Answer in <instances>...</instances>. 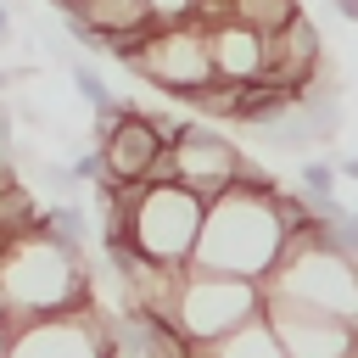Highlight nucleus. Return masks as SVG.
Masks as SVG:
<instances>
[{
	"instance_id": "obj_8",
	"label": "nucleus",
	"mask_w": 358,
	"mask_h": 358,
	"mask_svg": "<svg viewBox=\"0 0 358 358\" xmlns=\"http://www.w3.org/2000/svg\"><path fill=\"white\" fill-rule=\"evenodd\" d=\"M6 358H112V341H106L95 308H84V313H62V319H39V324H17Z\"/></svg>"
},
{
	"instance_id": "obj_18",
	"label": "nucleus",
	"mask_w": 358,
	"mask_h": 358,
	"mask_svg": "<svg viewBox=\"0 0 358 358\" xmlns=\"http://www.w3.org/2000/svg\"><path fill=\"white\" fill-rule=\"evenodd\" d=\"M347 358H358V347H352V352H347Z\"/></svg>"
},
{
	"instance_id": "obj_7",
	"label": "nucleus",
	"mask_w": 358,
	"mask_h": 358,
	"mask_svg": "<svg viewBox=\"0 0 358 358\" xmlns=\"http://www.w3.org/2000/svg\"><path fill=\"white\" fill-rule=\"evenodd\" d=\"M168 162H173V185H185V190L201 196L207 207H213L218 196H229V190L241 185V173H246V151H241L229 134H213L207 123H196V129L168 151Z\"/></svg>"
},
{
	"instance_id": "obj_10",
	"label": "nucleus",
	"mask_w": 358,
	"mask_h": 358,
	"mask_svg": "<svg viewBox=\"0 0 358 358\" xmlns=\"http://www.w3.org/2000/svg\"><path fill=\"white\" fill-rule=\"evenodd\" d=\"M324 67H330V56H324V28H319L308 11H302L291 28H280V34L263 39V78H268L274 90L302 95Z\"/></svg>"
},
{
	"instance_id": "obj_15",
	"label": "nucleus",
	"mask_w": 358,
	"mask_h": 358,
	"mask_svg": "<svg viewBox=\"0 0 358 358\" xmlns=\"http://www.w3.org/2000/svg\"><path fill=\"white\" fill-rule=\"evenodd\" d=\"M324 11L336 22H347V28H358V0H324Z\"/></svg>"
},
{
	"instance_id": "obj_11",
	"label": "nucleus",
	"mask_w": 358,
	"mask_h": 358,
	"mask_svg": "<svg viewBox=\"0 0 358 358\" xmlns=\"http://www.w3.org/2000/svg\"><path fill=\"white\" fill-rule=\"evenodd\" d=\"M207 56H213V78L224 84H257L263 78V34L241 28V22H207Z\"/></svg>"
},
{
	"instance_id": "obj_3",
	"label": "nucleus",
	"mask_w": 358,
	"mask_h": 358,
	"mask_svg": "<svg viewBox=\"0 0 358 358\" xmlns=\"http://www.w3.org/2000/svg\"><path fill=\"white\" fill-rule=\"evenodd\" d=\"M95 207L123 218V235L134 246V257L157 263V268H190L201 224H207V201L190 196L185 185H95Z\"/></svg>"
},
{
	"instance_id": "obj_1",
	"label": "nucleus",
	"mask_w": 358,
	"mask_h": 358,
	"mask_svg": "<svg viewBox=\"0 0 358 358\" xmlns=\"http://www.w3.org/2000/svg\"><path fill=\"white\" fill-rule=\"evenodd\" d=\"M274 190L235 185L229 196H218L207 207V224H201V241H196L190 268L196 274H229V280L268 285V274L280 268L285 241H291V229H285V218L274 207Z\"/></svg>"
},
{
	"instance_id": "obj_4",
	"label": "nucleus",
	"mask_w": 358,
	"mask_h": 358,
	"mask_svg": "<svg viewBox=\"0 0 358 358\" xmlns=\"http://www.w3.org/2000/svg\"><path fill=\"white\" fill-rule=\"evenodd\" d=\"M257 319H263V285L185 268L179 296H173V324L190 347H213V341H224V336H235Z\"/></svg>"
},
{
	"instance_id": "obj_5",
	"label": "nucleus",
	"mask_w": 358,
	"mask_h": 358,
	"mask_svg": "<svg viewBox=\"0 0 358 358\" xmlns=\"http://www.w3.org/2000/svg\"><path fill=\"white\" fill-rule=\"evenodd\" d=\"M134 78H145L151 90H162L168 101H190L196 90L213 84V56H207V28L201 22H162L145 50L129 62Z\"/></svg>"
},
{
	"instance_id": "obj_14",
	"label": "nucleus",
	"mask_w": 358,
	"mask_h": 358,
	"mask_svg": "<svg viewBox=\"0 0 358 358\" xmlns=\"http://www.w3.org/2000/svg\"><path fill=\"white\" fill-rule=\"evenodd\" d=\"M190 358H285V347L268 330V319H257V324H246V330H235V336H224L213 347H196Z\"/></svg>"
},
{
	"instance_id": "obj_2",
	"label": "nucleus",
	"mask_w": 358,
	"mask_h": 358,
	"mask_svg": "<svg viewBox=\"0 0 358 358\" xmlns=\"http://www.w3.org/2000/svg\"><path fill=\"white\" fill-rule=\"evenodd\" d=\"M0 302L11 330L17 324H39V319H62V313H84L90 308V263L84 252L62 246L45 224L17 235L0 252Z\"/></svg>"
},
{
	"instance_id": "obj_6",
	"label": "nucleus",
	"mask_w": 358,
	"mask_h": 358,
	"mask_svg": "<svg viewBox=\"0 0 358 358\" xmlns=\"http://www.w3.org/2000/svg\"><path fill=\"white\" fill-rule=\"evenodd\" d=\"M95 151H101V168H106L101 185H151L157 162L168 157V140L157 134L151 106L129 101L106 129H95Z\"/></svg>"
},
{
	"instance_id": "obj_16",
	"label": "nucleus",
	"mask_w": 358,
	"mask_h": 358,
	"mask_svg": "<svg viewBox=\"0 0 358 358\" xmlns=\"http://www.w3.org/2000/svg\"><path fill=\"white\" fill-rule=\"evenodd\" d=\"M11 39H17V17H11V6L0 0V56H6V45H11ZM0 67H6V62H0Z\"/></svg>"
},
{
	"instance_id": "obj_17",
	"label": "nucleus",
	"mask_w": 358,
	"mask_h": 358,
	"mask_svg": "<svg viewBox=\"0 0 358 358\" xmlns=\"http://www.w3.org/2000/svg\"><path fill=\"white\" fill-rule=\"evenodd\" d=\"M73 6H78V0H50V11H56V17H67Z\"/></svg>"
},
{
	"instance_id": "obj_12",
	"label": "nucleus",
	"mask_w": 358,
	"mask_h": 358,
	"mask_svg": "<svg viewBox=\"0 0 358 358\" xmlns=\"http://www.w3.org/2000/svg\"><path fill=\"white\" fill-rule=\"evenodd\" d=\"M62 62H67V78H73L78 101L90 106L95 129H106V123H112V117H117V112H123L129 101H117V95H112V84L101 78V67H95V62H84V56H62Z\"/></svg>"
},
{
	"instance_id": "obj_13",
	"label": "nucleus",
	"mask_w": 358,
	"mask_h": 358,
	"mask_svg": "<svg viewBox=\"0 0 358 358\" xmlns=\"http://www.w3.org/2000/svg\"><path fill=\"white\" fill-rule=\"evenodd\" d=\"M224 11H229V22L268 39V34H280V28H291L302 17V0H224Z\"/></svg>"
},
{
	"instance_id": "obj_9",
	"label": "nucleus",
	"mask_w": 358,
	"mask_h": 358,
	"mask_svg": "<svg viewBox=\"0 0 358 358\" xmlns=\"http://www.w3.org/2000/svg\"><path fill=\"white\" fill-rule=\"evenodd\" d=\"M263 319L268 330L280 336L285 358H347L358 347V330L341 324V319H324V313H308L296 302H280V296H263Z\"/></svg>"
}]
</instances>
